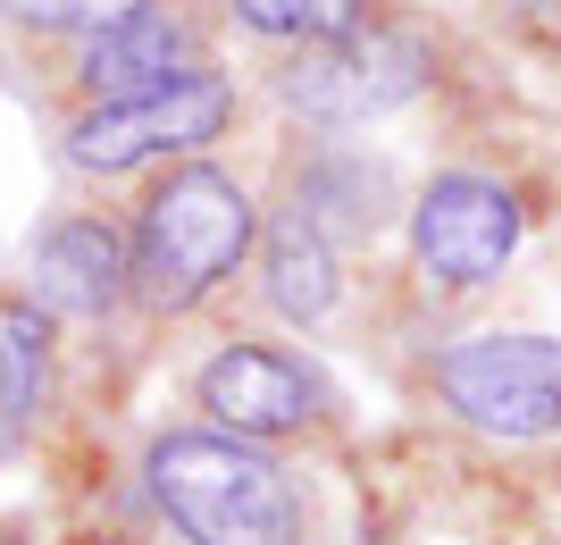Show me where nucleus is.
Here are the masks:
<instances>
[{
  "mask_svg": "<svg viewBox=\"0 0 561 545\" xmlns=\"http://www.w3.org/2000/svg\"><path fill=\"white\" fill-rule=\"evenodd\" d=\"M227 9L268 43H335L352 25H369V0H227Z\"/></svg>",
  "mask_w": 561,
  "mask_h": 545,
  "instance_id": "12",
  "label": "nucleus"
},
{
  "mask_svg": "<svg viewBox=\"0 0 561 545\" xmlns=\"http://www.w3.org/2000/svg\"><path fill=\"white\" fill-rule=\"evenodd\" d=\"M202 411H210L218 436H243V445H260V436H294V428L319 420V386H310L302 361L268 353V344H227V353L202 370Z\"/></svg>",
  "mask_w": 561,
  "mask_h": 545,
  "instance_id": "7",
  "label": "nucleus"
},
{
  "mask_svg": "<svg viewBox=\"0 0 561 545\" xmlns=\"http://www.w3.org/2000/svg\"><path fill=\"white\" fill-rule=\"evenodd\" d=\"M151 503L185 545H302V496L285 462L218 428H168L142 453Z\"/></svg>",
  "mask_w": 561,
  "mask_h": 545,
  "instance_id": "2",
  "label": "nucleus"
},
{
  "mask_svg": "<svg viewBox=\"0 0 561 545\" xmlns=\"http://www.w3.org/2000/svg\"><path fill=\"white\" fill-rule=\"evenodd\" d=\"M436 395L486 436L561 428V336H469L436 361Z\"/></svg>",
  "mask_w": 561,
  "mask_h": 545,
  "instance_id": "5",
  "label": "nucleus"
},
{
  "mask_svg": "<svg viewBox=\"0 0 561 545\" xmlns=\"http://www.w3.org/2000/svg\"><path fill=\"white\" fill-rule=\"evenodd\" d=\"M227 118H234V84L218 68H185L176 84H160V93L76 110L68 135H59V151H68V168H84V177H126V168H142V160L218 143Z\"/></svg>",
  "mask_w": 561,
  "mask_h": 545,
  "instance_id": "3",
  "label": "nucleus"
},
{
  "mask_svg": "<svg viewBox=\"0 0 561 545\" xmlns=\"http://www.w3.org/2000/svg\"><path fill=\"white\" fill-rule=\"evenodd\" d=\"M260 269H268V303H277V319L319 328V319L335 310V252H328V227H319L302 202L268 218V252H260Z\"/></svg>",
  "mask_w": 561,
  "mask_h": 545,
  "instance_id": "11",
  "label": "nucleus"
},
{
  "mask_svg": "<svg viewBox=\"0 0 561 545\" xmlns=\"http://www.w3.org/2000/svg\"><path fill=\"white\" fill-rule=\"evenodd\" d=\"M43 411H50V319L25 294H0V462L25 453Z\"/></svg>",
  "mask_w": 561,
  "mask_h": 545,
  "instance_id": "10",
  "label": "nucleus"
},
{
  "mask_svg": "<svg viewBox=\"0 0 561 545\" xmlns=\"http://www.w3.org/2000/svg\"><path fill=\"white\" fill-rule=\"evenodd\" d=\"M512 243H519V202L494 177H436L420 193V211H411V252L453 294L494 285L503 261H512Z\"/></svg>",
  "mask_w": 561,
  "mask_h": 545,
  "instance_id": "6",
  "label": "nucleus"
},
{
  "mask_svg": "<svg viewBox=\"0 0 561 545\" xmlns=\"http://www.w3.org/2000/svg\"><path fill=\"white\" fill-rule=\"evenodd\" d=\"M344 545H377V537H344Z\"/></svg>",
  "mask_w": 561,
  "mask_h": 545,
  "instance_id": "14",
  "label": "nucleus"
},
{
  "mask_svg": "<svg viewBox=\"0 0 561 545\" xmlns=\"http://www.w3.org/2000/svg\"><path fill=\"white\" fill-rule=\"evenodd\" d=\"M185 68H202V34H193L176 9H135L126 25H110V34H84V50H76V84L93 101H135V93H160V84H176Z\"/></svg>",
  "mask_w": 561,
  "mask_h": 545,
  "instance_id": "9",
  "label": "nucleus"
},
{
  "mask_svg": "<svg viewBox=\"0 0 561 545\" xmlns=\"http://www.w3.org/2000/svg\"><path fill=\"white\" fill-rule=\"evenodd\" d=\"M25 277H34L25 303L43 319H110L126 303V236L110 218H50L34 236Z\"/></svg>",
  "mask_w": 561,
  "mask_h": 545,
  "instance_id": "8",
  "label": "nucleus"
},
{
  "mask_svg": "<svg viewBox=\"0 0 561 545\" xmlns=\"http://www.w3.org/2000/svg\"><path fill=\"white\" fill-rule=\"evenodd\" d=\"M151 0H0V18L25 25V34H110Z\"/></svg>",
  "mask_w": 561,
  "mask_h": 545,
  "instance_id": "13",
  "label": "nucleus"
},
{
  "mask_svg": "<svg viewBox=\"0 0 561 545\" xmlns=\"http://www.w3.org/2000/svg\"><path fill=\"white\" fill-rule=\"evenodd\" d=\"M436 76V50L411 34V25H352L335 43H302L294 68L277 76L285 110H302L319 126H360V118H386Z\"/></svg>",
  "mask_w": 561,
  "mask_h": 545,
  "instance_id": "4",
  "label": "nucleus"
},
{
  "mask_svg": "<svg viewBox=\"0 0 561 545\" xmlns=\"http://www.w3.org/2000/svg\"><path fill=\"white\" fill-rule=\"evenodd\" d=\"M243 252H252V193L227 168L185 160L142 193V218L126 236V294L160 319L202 310L243 269Z\"/></svg>",
  "mask_w": 561,
  "mask_h": 545,
  "instance_id": "1",
  "label": "nucleus"
},
{
  "mask_svg": "<svg viewBox=\"0 0 561 545\" xmlns=\"http://www.w3.org/2000/svg\"><path fill=\"white\" fill-rule=\"evenodd\" d=\"M93 545H126V537H93Z\"/></svg>",
  "mask_w": 561,
  "mask_h": 545,
  "instance_id": "15",
  "label": "nucleus"
}]
</instances>
